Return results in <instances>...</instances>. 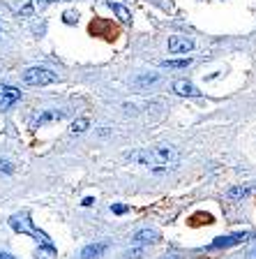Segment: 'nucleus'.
<instances>
[{
  "label": "nucleus",
  "mask_w": 256,
  "mask_h": 259,
  "mask_svg": "<svg viewBox=\"0 0 256 259\" xmlns=\"http://www.w3.org/2000/svg\"><path fill=\"white\" fill-rule=\"evenodd\" d=\"M132 160H136L141 167H148L152 171H164V169H173L180 162L176 148L171 146H157V148H143V151L129 155Z\"/></svg>",
  "instance_id": "nucleus-1"
},
{
  "label": "nucleus",
  "mask_w": 256,
  "mask_h": 259,
  "mask_svg": "<svg viewBox=\"0 0 256 259\" xmlns=\"http://www.w3.org/2000/svg\"><path fill=\"white\" fill-rule=\"evenodd\" d=\"M10 227L14 229V232H21V234H30V236H35L39 243H42L44 248L54 250V243H51V238L46 236V234L42 232V229H37V227L30 222V218H28V213H21V215H12L10 218Z\"/></svg>",
  "instance_id": "nucleus-2"
},
{
  "label": "nucleus",
  "mask_w": 256,
  "mask_h": 259,
  "mask_svg": "<svg viewBox=\"0 0 256 259\" xmlns=\"http://www.w3.org/2000/svg\"><path fill=\"white\" fill-rule=\"evenodd\" d=\"M23 81L28 86H48V83L56 81V74L51 70H46V67H30L23 74Z\"/></svg>",
  "instance_id": "nucleus-3"
},
{
  "label": "nucleus",
  "mask_w": 256,
  "mask_h": 259,
  "mask_svg": "<svg viewBox=\"0 0 256 259\" xmlns=\"http://www.w3.org/2000/svg\"><path fill=\"white\" fill-rule=\"evenodd\" d=\"M21 100V91L14 86H0V111H7V109H12L16 102Z\"/></svg>",
  "instance_id": "nucleus-4"
},
{
  "label": "nucleus",
  "mask_w": 256,
  "mask_h": 259,
  "mask_svg": "<svg viewBox=\"0 0 256 259\" xmlns=\"http://www.w3.org/2000/svg\"><path fill=\"white\" fill-rule=\"evenodd\" d=\"M249 238V234H229V236H219L215 238L213 243L208 245V250H219V248H233V245H238V243L247 241Z\"/></svg>",
  "instance_id": "nucleus-5"
},
{
  "label": "nucleus",
  "mask_w": 256,
  "mask_h": 259,
  "mask_svg": "<svg viewBox=\"0 0 256 259\" xmlns=\"http://www.w3.org/2000/svg\"><path fill=\"white\" fill-rule=\"evenodd\" d=\"M194 49V39L189 37H169V51L171 54H187Z\"/></svg>",
  "instance_id": "nucleus-6"
},
{
  "label": "nucleus",
  "mask_w": 256,
  "mask_h": 259,
  "mask_svg": "<svg viewBox=\"0 0 256 259\" xmlns=\"http://www.w3.org/2000/svg\"><path fill=\"white\" fill-rule=\"evenodd\" d=\"M160 241V234L155 232V229H141V232L134 234L132 243L136 245V248H141V245H150V243Z\"/></svg>",
  "instance_id": "nucleus-7"
},
{
  "label": "nucleus",
  "mask_w": 256,
  "mask_h": 259,
  "mask_svg": "<svg viewBox=\"0 0 256 259\" xmlns=\"http://www.w3.org/2000/svg\"><path fill=\"white\" fill-rule=\"evenodd\" d=\"M173 93H178V95H182V97H198L201 95V91L194 86L192 81H185V79L173 83Z\"/></svg>",
  "instance_id": "nucleus-8"
},
{
  "label": "nucleus",
  "mask_w": 256,
  "mask_h": 259,
  "mask_svg": "<svg viewBox=\"0 0 256 259\" xmlns=\"http://www.w3.org/2000/svg\"><path fill=\"white\" fill-rule=\"evenodd\" d=\"M107 243H92V245H85L81 250V259H99L101 254L107 252Z\"/></svg>",
  "instance_id": "nucleus-9"
},
{
  "label": "nucleus",
  "mask_w": 256,
  "mask_h": 259,
  "mask_svg": "<svg viewBox=\"0 0 256 259\" xmlns=\"http://www.w3.org/2000/svg\"><path fill=\"white\" fill-rule=\"evenodd\" d=\"M65 116V111H46V113H39L35 116L32 125H44V123H51V120H60Z\"/></svg>",
  "instance_id": "nucleus-10"
},
{
  "label": "nucleus",
  "mask_w": 256,
  "mask_h": 259,
  "mask_svg": "<svg viewBox=\"0 0 256 259\" xmlns=\"http://www.w3.org/2000/svg\"><path fill=\"white\" fill-rule=\"evenodd\" d=\"M109 7H111V10L116 12V14H118V19H120V21H123V23H129V21H132V12H129L127 7L118 5V3H109Z\"/></svg>",
  "instance_id": "nucleus-11"
},
{
  "label": "nucleus",
  "mask_w": 256,
  "mask_h": 259,
  "mask_svg": "<svg viewBox=\"0 0 256 259\" xmlns=\"http://www.w3.org/2000/svg\"><path fill=\"white\" fill-rule=\"evenodd\" d=\"M192 60L189 58H180V60H162V67H173V70H182V67H189Z\"/></svg>",
  "instance_id": "nucleus-12"
},
{
  "label": "nucleus",
  "mask_w": 256,
  "mask_h": 259,
  "mask_svg": "<svg viewBox=\"0 0 256 259\" xmlns=\"http://www.w3.org/2000/svg\"><path fill=\"white\" fill-rule=\"evenodd\" d=\"M247 194H249V188L238 185V188H231L229 192H226V197H229V199H240V197H247Z\"/></svg>",
  "instance_id": "nucleus-13"
},
{
  "label": "nucleus",
  "mask_w": 256,
  "mask_h": 259,
  "mask_svg": "<svg viewBox=\"0 0 256 259\" xmlns=\"http://www.w3.org/2000/svg\"><path fill=\"white\" fill-rule=\"evenodd\" d=\"M70 130H72V135H81V132H85V130H88V120H85V118H76L74 123L70 125Z\"/></svg>",
  "instance_id": "nucleus-14"
},
{
  "label": "nucleus",
  "mask_w": 256,
  "mask_h": 259,
  "mask_svg": "<svg viewBox=\"0 0 256 259\" xmlns=\"http://www.w3.org/2000/svg\"><path fill=\"white\" fill-rule=\"evenodd\" d=\"M12 171H14V164H12V162L0 160V176H3V174H12Z\"/></svg>",
  "instance_id": "nucleus-15"
},
{
  "label": "nucleus",
  "mask_w": 256,
  "mask_h": 259,
  "mask_svg": "<svg viewBox=\"0 0 256 259\" xmlns=\"http://www.w3.org/2000/svg\"><path fill=\"white\" fill-rule=\"evenodd\" d=\"M157 81V76L152 74V76H141V79H136V83H139V86H145V83H155Z\"/></svg>",
  "instance_id": "nucleus-16"
},
{
  "label": "nucleus",
  "mask_w": 256,
  "mask_h": 259,
  "mask_svg": "<svg viewBox=\"0 0 256 259\" xmlns=\"http://www.w3.org/2000/svg\"><path fill=\"white\" fill-rule=\"evenodd\" d=\"M76 19H79V16H76L74 12H65V23H70L72 26V23H76Z\"/></svg>",
  "instance_id": "nucleus-17"
},
{
  "label": "nucleus",
  "mask_w": 256,
  "mask_h": 259,
  "mask_svg": "<svg viewBox=\"0 0 256 259\" xmlns=\"http://www.w3.org/2000/svg\"><path fill=\"white\" fill-rule=\"evenodd\" d=\"M111 208H113V213H118V215L127 213V206H123V204H116V206H111Z\"/></svg>",
  "instance_id": "nucleus-18"
},
{
  "label": "nucleus",
  "mask_w": 256,
  "mask_h": 259,
  "mask_svg": "<svg viewBox=\"0 0 256 259\" xmlns=\"http://www.w3.org/2000/svg\"><path fill=\"white\" fill-rule=\"evenodd\" d=\"M92 204H95V199H92V197H85V199H83V206H92Z\"/></svg>",
  "instance_id": "nucleus-19"
},
{
  "label": "nucleus",
  "mask_w": 256,
  "mask_h": 259,
  "mask_svg": "<svg viewBox=\"0 0 256 259\" xmlns=\"http://www.w3.org/2000/svg\"><path fill=\"white\" fill-rule=\"evenodd\" d=\"M30 12H32V7H30V5H26V7H23V10H21V14H23V16H28V14H30Z\"/></svg>",
  "instance_id": "nucleus-20"
},
{
  "label": "nucleus",
  "mask_w": 256,
  "mask_h": 259,
  "mask_svg": "<svg viewBox=\"0 0 256 259\" xmlns=\"http://www.w3.org/2000/svg\"><path fill=\"white\" fill-rule=\"evenodd\" d=\"M247 257H249V259H256V245L249 250V254H247Z\"/></svg>",
  "instance_id": "nucleus-21"
},
{
  "label": "nucleus",
  "mask_w": 256,
  "mask_h": 259,
  "mask_svg": "<svg viewBox=\"0 0 256 259\" xmlns=\"http://www.w3.org/2000/svg\"><path fill=\"white\" fill-rule=\"evenodd\" d=\"M35 3H37V5L39 3H42V5H48V3H56V0H35Z\"/></svg>",
  "instance_id": "nucleus-22"
},
{
  "label": "nucleus",
  "mask_w": 256,
  "mask_h": 259,
  "mask_svg": "<svg viewBox=\"0 0 256 259\" xmlns=\"http://www.w3.org/2000/svg\"><path fill=\"white\" fill-rule=\"evenodd\" d=\"M0 259H14L12 254H7V252H0Z\"/></svg>",
  "instance_id": "nucleus-23"
},
{
  "label": "nucleus",
  "mask_w": 256,
  "mask_h": 259,
  "mask_svg": "<svg viewBox=\"0 0 256 259\" xmlns=\"http://www.w3.org/2000/svg\"><path fill=\"white\" fill-rule=\"evenodd\" d=\"M0 32H3V26H0Z\"/></svg>",
  "instance_id": "nucleus-24"
}]
</instances>
